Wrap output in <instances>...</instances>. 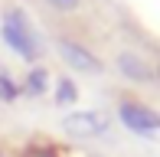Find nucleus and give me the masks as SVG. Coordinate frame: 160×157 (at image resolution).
<instances>
[{
	"label": "nucleus",
	"mask_w": 160,
	"mask_h": 157,
	"mask_svg": "<svg viewBox=\"0 0 160 157\" xmlns=\"http://www.w3.org/2000/svg\"><path fill=\"white\" fill-rule=\"evenodd\" d=\"M0 33H3L7 46H13V53L23 56V59H36V43L30 36V30H26V20L20 17L17 10H10L3 17V23H0Z\"/></svg>",
	"instance_id": "obj_1"
},
{
	"label": "nucleus",
	"mask_w": 160,
	"mask_h": 157,
	"mask_svg": "<svg viewBox=\"0 0 160 157\" xmlns=\"http://www.w3.org/2000/svg\"><path fill=\"white\" fill-rule=\"evenodd\" d=\"M118 115H121V121H124L131 131H137V134H154V131H160V115H157V111H150L147 105L121 102Z\"/></svg>",
	"instance_id": "obj_2"
},
{
	"label": "nucleus",
	"mask_w": 160,
	"mask_h": 157,
	"mask_svg": "<svg viewBox=\"0 0 160 157\" xmlns=\"http://www.w3.org/2000/svg\"><path fill=\"white\" fill-rule=\"evenodd\" d=\"M59 53H62V59L69 62L72 69H78V72H92V75L101 72V62H98L85 46H78V43H72V39H62V43H59Z\"/></svg>",
	"instance_id": "obj_3"
},
{
	"label": "nucleus",
	"mask_w": 160,
	"mask_h": 157,
	"mask_svg": "<svg viewBox=\"0 0 160 157\" xmlns=\"http://www.w3.org/2000/svg\"><path fill=\"white\" fill-rule=\"evenodd\" d=\"M65 131L82 134V138H95V134L105 131V118L95 115V111H82V115H69L65 118Z\"/></svg>",
	"instance_id": "obj_4"
},
{
	"label": "nucleus",
	"mask_w": 160,
	"mask_h": 157,
	"mask_svg": "<svg viewBox=\"0 0 160 157\" xmlns=\"http://www.w3.org/2000/svg\"><path fill=\"white\" fill-rule=\"evenodd\" d=\"M118 69H121L128 78H134V82H150V69L144 66L134 53H124V56H121V59H118Z\"/></svg>",
	"instance_id": "obj_5"
},
{
	"label": "nucleus",
	"mask_w": 160,
	"mask_h": 157,
	"mask_svg": "<svg viewBox=\"0 0 160 157\" xmlns=\"http://www.w3.org/2000/svg\"><path fill=\"white\" fill-rule=\"evenodd\" d=\"M56 102H62V105H72V102H75V85H72L69 78H62V82L56 85Z\"/></svg>",
	"instance_id": "obj_6"
},
{
	"label": "nucleus",
	"mask_w": 160,
	"mask_h": 157,
	"mask_svg": "<svg viewBox=\"0 0 160 157\" xmlns=\"http://www.w3.org/2000/svg\"><path fill=\"white\" fill-rule=\"evenodd\" d=\"M17 95H20L17 85H13L7 75H0V98H3V102H17Z\"/></svg>",
	"instance_id": "obj_7"
},
{
	"label": "nucleus",
	"mask_w": 160,
	"mask_h": 157,
	"mask_svg": "<svg viewBox=\"0 0 160 157\" xmlns=\"http://www.w3.org/2000/svg\"><path fill=\"white\" fill-rule=\"evenodd\" d=\"M30 89L36 92V95L46 89V72H42V69H33V72H30Z\"/></svg>",
	"instance_id": "obj_8"
},
{
	"label": "nucleus",
	"mask_w": 160,
	"mask_h": 157,
	"mask_svg": "<svg viewBox=\"0 0 160 157\" xmlns=\"http://www.w3.org/2000/svg\"><path fill=\"white\" fill-rule=\"evenodd\" d=\"M52 10H59V13H69V10H78V3L82 0H46Z\"/></svg>",
	"instance_id": "obj_9"
},
{
	"label": "nucleus",
	"mask_w": 160,
	"mask_h": 157,
	"mask_svg": "<svg viewBox=\"0 0 160 157\" xmlns=\"http://www.w3.org/2000/svg\"><path fill=\"white\" fill-rule=\"evenodd\" d=\"M23 157H59V154H56L52 147H26Z\"/></svg>",
	"instance_id": "obj_10"
},
{
	"label": "nucleus",
	"mask_w": 160,
	"mask_h": 157,
	"mask_svg": "<svg viewBox=\"0 0 160 157\" xmlns=\"http://www.w3.org/2000/svg\"><path fill=\"white\" fill-rule=\"evenodd\" d=\"M157 72H160V69H157Z\"/></svg>",
	"instance_id": "obj_11"
}]
</instances>
